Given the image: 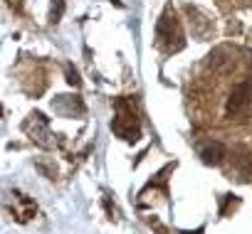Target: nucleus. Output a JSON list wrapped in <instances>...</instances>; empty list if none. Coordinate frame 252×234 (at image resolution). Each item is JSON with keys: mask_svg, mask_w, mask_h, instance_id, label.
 <instances>
[{"mask_svg": "<svg viewBox=\"0 0 252 234\" xmlns=\"http://www.w3.org/2000/svg\"><path fill=\"white\" fill-rule=\"evenodd\" d=\"M156 37H158V45L166 50V52H178L186 42H183V30H181V23L176 18V13L171 8L163 10L158 25H156Z\"/></svg>", "mask_w": 252, "mask_h": 234, "instance_id": "f257e3e1", "label": "nucleus"}, {"mask_svg": "<svg viewBox=\"0 0 252 234\" xmlns=\"http://www.w3.org/2000/svg\"><path fill=\"white\" fill-rule=\"evenodd\" d=\"M200 158L208 165H220L222 158H225V146L220 141H208V143L200 146Z\"/></svg>", "mask_w": 252, "mask_h": 234, "instance_id": "20e7f679", "label": "nucleus"}, {"mask_svg": "<svg viewBox=\"0 0 252 234\" xmlns=\"http://www.w3.org/2000/svg\"><path fill=\"white\" fill-rule=\"evenodd\" d=\"M250 99H252V81L245 79V81L235 84L232 91H230V99L225 104V116H237L240 111H245Z\"/></svg>", "mask_w": 252, "mask_h": 234, "instance_id": "7ed1b4c3", "label": "nucleus"}, {"mask_svg": "<svg viewBox=\"0 0 252 234\" xmlns=\"http://www.w3.org/2000/svg\"><path fill=\"white\" fill-rule=\"evenodd\" d=\"M114 133L126 138V141H136L139 136V119H136V106L129 99L116 101V119L111 124Z\"/></svg>", "mask_w": 252, "mask_h": 234, "instance_id": "f03ea898", "label": "nucleus"}]
</instances>
